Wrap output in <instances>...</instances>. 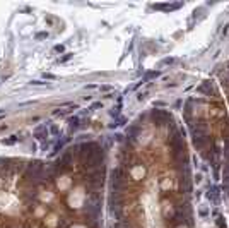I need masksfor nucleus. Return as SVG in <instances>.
<instances>
[{"mask_svg": "<svg viewBox=\"0 0 229 228\" xmlns=\"http://www.w3.org/2000/svg\"><path fill=\"white\" fill-rule=\"evenodd\" d=\"M151 118H152V122L154 124H157V125H164V124H173V118H171V115H169L166 110H159V108H154L151 112Z\"/></svg>", "mask_w": 229, "mask_h": 228, "instance_id": "obj_1", "label": "nucleus"}, {"mask_svg": "<svg viewBox=\"0 0 229 228\" xmlns=\"http://www.w3.org/2000/svg\"><path fill=\"white\" fill-rule=\"evenodd\" d=\"M34 137L36 139H45V137H48V130H46V127L45 125H39V127L36 129V132H34Z\"/></svg>", "mask_w": 229, "mask_h": 228, "instance_id": "obj_2", "label": "nucleus"}, {"mask_svg": "<svg viewBox=\"0 0 229 228\" xmlns=\"http://www.w3.org/2000/svg\"><path fill=\"white\" fill-rule=\"evenodd\" d=\"M207 195H209V199L212 201V202H217V199H219V189H217V187H210Z\"/></svg>", "mask_w": 229, "mask_h": 228, "instance_id": "obj_3", "label": "nucleus"}, {"mask_svg": "<svg viewBox=\"0 0 229 228\" xmlns=\"http://www.w3.org/2000/svg\"><path fill=\"white\" fill-rule=\"evenodd\" d=\"M79 122H80V118H79L77 115H75V117H70V118H69L70 129H77V127H79Z\"/></svg>", "mask_w": 229, "mask_h": 228, "instance_id": "obj_4", "label": "nucleus"}, {"mask_svg": "<svg viewBox=\"0 0 229 228\" xmlns=\"http://www.w3.org/2000/svg\"><path fill=\"white\" fill-rule=\"evenodd\" d=\"M17 141H19V137H17V136H12L10 139H4L2 142H4V144H7V146H12V144H16Z\"/></svg>", "mask_w": 229, "mask_h": 228, "instance_id": "obj_5", "label": "nucleus"}, {"mask_svg": "<svg viewBox=\"0 0 229 228\" xmlns=\"http://www.w3.org/2000/svg\"><path fill=\"white\" fill-rule=\"evenodd\" d=\"M36 40H43V38H48V33H46V31H41V33H36Z\"/></svg>", "mask_w": 229, "mask_h": 228, "instance_id": "obj_6", "label": "nucleus"}, {"mask_svg": "<svg viewBox=\"0 0 229 228\" xmlns=\"http://www.w3.org/2000/svg\"><path fill=\"white\" fill-rule=\"evenodd\" d=\"M215 223H217V226H219V228H226V223L222 221L221 216H217V221H215Z\"/></svg>", "mask_w": 229, "mask_h": 228, "instance_id": "obj_7", "label": "nucleus"}, {"mask_svg": "<svg viewBox=\"0 0 229 228\" xmlns=\"http://www.w3.org/2000/svg\"><path fill=\"white\" fill-rule=\"evenodd\" d=\"M157 75H159V72H157V71H154V72H147V74H145V79H149V77H157Z\"/></svg>", "mask_w": 229, "mask_h": 228, "instance_id": "obj_8", "label": "nucleus"}, {"mask_svg": "<svg viewBox=\"0 0 229 228\" xmlns=\"http://www.w3.org/2000/svg\"><path fill=\"white\" fill-rule=\"evenodd\" d=\"M69 58H72V53H65V55H63V57L60 58V62H67Z\"/></svg>", "mask_w": 229, "mask_h": 228, "instance_id": "obj_9", "label": "nucleus"}, {"mask_svg": "<svg viewBox=\"0 0 229 228\" xmlns=\"http://www.w3.org/2000/svg\"><path fill=\"white\" fill-rule=\"evenodd\" d=\"M50 132H51V134H58V127H57V125H51V127H50Z\"/></svg>", "mask_w": 229, "mask_h": 228, "instance_id": "obj_10", "label": "nucleus"}, {"mask_svg": "<svg viewBox=\"0 0 229 228\" xmlns=\"http://www.w3.org/2000/svg\"><path fill=\"white\" fill-rule=\"evenodd\" d=\"M31 84H34V86H43L46 83H43V81H31Z\"/></svg>", "mask_w": 229, "mask_h": 228, "instance_id": "obj_11", "label": "nucleus"}, {"mask_svg": "<svg viewBox=\"0 0 229 228\" xmlns=\"http://www.w3.org/2000/svg\"><path fill=\"white\" fill-rule=\"evenodd\" d=\"M55 52H63V45H57L55 46Z\"/></svg>", "mask_w": 229, "mask_h": 228, "instance_id": "obj_12", "label": "nucleus"}, {"mask_svg": "<svg viewBox=\"0 0 229 228\" xmlns=\"http://www.w3.org/2000/svg\"><path fill=\"white\" fill-rule=\"evenodd\" d=\"M45 79H55V75H51V74H45Z\"/></svg>", "mask_w": 229, "mask_h": 228, "instance_id": "obj_13", "label": "nucleus"}, {"mask_svg": "<svg viewBox=\"0 0 229 228\" xmlns=\"http://www.w3.org/2000/svg\"><path fill=\"white\" fill-rule=\"evenodd\" d=\"M0 113H4V110H0Z\"/></svg>", "mask_w": 229, "mask_h": 228, "instance_id": "obj_14", "label": "nucleus"}]
</instances>
